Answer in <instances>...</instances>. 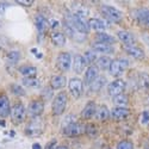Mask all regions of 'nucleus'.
<instances>
[{
	"label": "nucleus",
	"mask_w": 149,
	"mask_h": 149,
	"mask_svg": "<svg viewBox=\"0 0 149 149\" xmlns=\"http://www.w3.org/2000/svg\"><path fill=\"white\" fill-rule=\"evenodd\" d=\"M97 69L99 70H107L110 68V65H111V62H112V60H111L110 56H102V57H99L97 61Z\"/></svg>",
	"instance_id": "27"
},
{
	"label": "nucleus",
	"mask_w": 149,
	"mask_h": 149,
	"mask_svg": "<svg viewBox=\"0 0 149 149\" xmlns=\"http://www.w3.org/2000/svg\"><path fill=\"white\" fill-rule=\"evenodd\" d=\"M17 4L18 5H20V6H25V7H30L32 4H33V1H17Z\"/></svg>",
	"instance_id": "37"
},
{
	"label": "nucleus",
	"mask_w": 149,
	"mask_h": 149,
	"mask_svg": "<svg viewBox=\"0 0 149 149\" xmlns=\"http://www.w3.org/2000/svg\"><path fill=\"white\" fill-rule=\"evenodd\" d=\"M95 110H97V106H95V103L94 102H88L87 104H86V106L84 107L82 112H81V116L85 118V119H90L94 116L95 113Z\"/></svg>",
	"instance_id": "20"
},
{
	"label": "nucleus",
	"mask_w": 149,
	"mask_h": 149,
	"mask_svg": "<svg viewBox=\"0 0 149 149\" xmlns=\"http://www.w3.org/2000/svg\"><path fill=\"white\" fill-rule=\"evenodd\" d=\"M50 25H52V29H56L58 26V22L56 20H50Z\"/></svg>",
	"instance_id": "40"
},
{
	"label": "nucleus",
	"mask_w": 149,
	"mask_h": 149,
	"mask_svg": "<svg viewBox=\"0 0 149 149\" xmlns=\"http://www.w3.org/2000/svg\"><path fill=\"white\" fill-rule=\"evenodd\" d=\"M143 40H144V42L149 45V33H143Z\"/></svg>",
	"instance_id": "41"
},
{
	"label": "nucleus",
	"mask_w": 149,
	"mask_h": 149,
	"mask_svg": "<svg viewBox=\"0 0 149 149\" xmlns=\"http://www.w3.org/2000/svg\"><path fill=\"white\" fill-rule=\"evenodd\" d=\"M85 131L87 132V135L92 136V137H94V136H97V135H98V129L93 125V124H90V125L86 127V128H85Z\"/></svg>",
	"instance_id": "36"
},
{
	"label": "nucleus",
	"mask_w": 149,
	"mask_h": 149,
	"mask_svg": "<svg viewBox=\"0 0 149 149\" xmlns=\"http://www.w3.org/2000/svg\"><path fill=\"white\" fill-rule=\"evenodd\" d=\"M95 41H97V43H103V44H109V45L113 44L116 42V40L112 36L107 35L105 32H98L95 35Z\"/></svg>",
	"instance_id": "22"
},
{
	"label": "nucleus",
	"mask_w": 149,
	"mask_h": 149,
	"mask_svg": "<svg viewBox=\"0 0 149 149\" xmlns=\"http://www.w3.org/2000/svg\"><path fill=\"white\" fill-rule=\"evenodd\" d=\"M67 85V80L65 75H55L50 80V87L52 90H61Z\"/></svg>",
	"instance_id": "18"
},
{
	"label": "nucleus",
	"mask_w": 149,
	"mask_h": 149,
	"mask_svg": "<svg viewBox=\"0 0 149 149\" xmlns=\"http://www.w3.org/2000/svg\"><path fill=\"white\" fill-rule=\"evenodd\" d=\"M104 85H106V79H105V77H100L99 75L91 85H90V90H91V92H99L102 88H103V86Z\"/></svg>",
	"instance_id": "28"
},
{
	"label": "nucleus",
	"mask_w": 149,
	"mask_h": 149,
	"mask_svg": "<svg viewBox=\"0 0 149 149\" xmlns=\"http://www.w3.org/2000/svg\"><path fill=\"white\" fill-rule=\"evenodd\" d=\"M68 90L74 98H80L84 92V82L78 78H73L68 82Z\"/></svg>",
	"instance_id": "8"
},
{
	"label": "nucleus",
	"mask_w": 149,
	"mask_h": 149,
	"mask_svg": "<svg viewBox=\"0 0 149 149\" xmlns=\"http://www.w3.org/2000/svg\"><path fill=\"white\" fill-rule=\"evenodd\" d=\"M98 77H99V70L97 69V67L95 66H90L87 68V70H86V73H85V84L90 86Z\"/></svg>",
	"instance_id": "17"
},
{
	"label": "nucleus",
	"mask_w": 149,
	"mask_h": 149,
	"mask_svg": "<svg viewBox=\"0 0 149 149\" xmlns=\"http://www.w3.org/2000/svg\"><path fill=\"white\" fill-rule=\"evenodd\" d=\"M128 65H129V62L127 60H124V58L112 60V62H111V65H110V68H109L110 74L115 78L122 75V74L124 73V70L128 68Z\"/></svg>",
	"instance_id": "6"
},
{
	"label": "nucleus",
	"mask_w": 149,
	"mask_h": 149,
	"mask_svg": "<svg viewBox=\"0 0 149 149\" xmlns=\"http://www.w3.org/2000/svg\"><path fill=\"white\" fill-rule=\"evenodd\" d=\"M62 131H63V135L68 136V137H77V136L85 132V127L81 123L74 120L70 123H66Z\"/></svg>",
	"instance_id": "3"
},
{
	"label": "nucleus",
	"mask_w": 149,
	"mask_h": 149,
	"mask_svg": "<svg viewBox=\"0 0 149 149\" xmlns=\"http://www.w3.org/2000/svg\"><path fill=\"white\" fill-rule=\"evenodd\" d=\"M11 91L16 95H25V91H24V88L22 87V86L17 85V84H12L11 85Z\"/></svg>",
	"instance_id": "34"
},
{
	"label": "nucleus",
	"mask_w": 149,
	"mask_h": 149,
	"mask_svg": "<svg viewBox=\"0 0 149 149\" xmlns=\"http://www.w3.org/2000/svg\"><path fill=\"white\" fill-rule=\"evenodd\" d=\"M137 84L143 91L149 92V74L142 73L137 79Z\"/></svg>",
	"instance_id": "29"
},
{
	"label": "nucleus",
	"mask_w": 149,
	"mask_h": 149,
	"mask_svg": "<svg viewBox=\"0 0 149 149\" xmlns=\"http://www.w3.org/2000/svg\"><path fill=\"white\" fill-rule=\"evenodd\" d=\"M117 149H134V144L129 140H123L117 144Z\"/></svg>",
	"instance_id": "35"
},
{
	"label": "nucleus",
	"mask_w": 149,
	"mask_h": 149,
	"mask_svg": "<svg viewBox=\"0 0 149 149\" xmlns=\"http://www.w3.org/2000/svg\"><path fill=\"white\" fill-rule=\"evenodd\" d=\"M92 50L98 53H102V54H112L113 53V48L112 45H109V44H103V43H94L92 45Z\"/></svg>",
	"instance_id": "21"
},
{
	"label": "nucleus",
	"mask_w": 149,
	"mask_h": 149,
	"mask_svg": "<svg viewBox=\"0 0 149 149\" xmlns=\"http://www.w3.org/2000/svg\"><path fill=\"white\" fill-rule=\"evenodd\" d=\"M44 129H45V124L41 117L32 118L25 128V135L29 136V137H37V136L43 134Z\"/></svg>",
	"instance_id": "1"
},
{
	"label": "nucleus",
	"mask_w": 149,
	"mask_h": 149,
	"mask_svg": "<svg viewBox=\"0 0 149 149\" xmlns=\"http://www.w3.org/2000/svg\"><path fill=\"white\" fill-rule=\"evenodd\" d=\"M55 146H56V141L55 140H53V141H50L48 144H47V147H45V149H55Z\"/></svg>",
	"instance_id": "38"
},
{
	"label": "nucleus",
	"mask_w": 149,
	"mask_h": 149,
	"mask_svg": "<svg viewBox=\"0 0 149 149\" xmlns=\"http://www.w3.org/2000/svg\"><path fill=\"white\" fill-rule=\"evenodd\" d=\"M109 149H111V148H109Z\"/></svg>",
	"instance_id": "46"
},
{
	"label": "nucleus",
	"mask_w": 149,
	"mask_h": 149,
	"mask_svg": "<svg viewBox=\"0 0 149 149\" xmlns=\"http://www.w3.org/2000/svg\"><path fill=\"white\" fill-rule=\"evenodd\" d=\"M94 116H95L97 120H99V122H105V120H107L109 117H110V110L107 109V106L100 105V106L97 107Z\"/></svg>",
	"instance_id": "19"
},
{
	"label": "nucleus",
	"mask_w": 149,
	"mask_h": 149,
	"mask_svg": "<svg viewBox=\"0 0 149 149\" xmlns=\"http://www.w3.org/2000/svg\"><path fill=\"white\" fill-rule=\"evenodd\" d=\"M19 72L22 75H24V78H36L37 75V68L33 66H29V65L22 66L19 68Z\"/></svg>",
	"instance_id": "25"
},
{
	"label": "nucleus",
	"mask_w": 149,
	"mask_h": 149,
	"mask_svg": "<svg viewBox=\"0 0 149 149\" xmlns=\"http://www.w3.org/2000/svg\"><path fill=\"white\" fill-rule=\"evenodd\" d=\"M6 10V5L4 3H0V15H4Z\"/></svg>",
	"instance_id": "39"
},
{
	"label": "nucleus",
	"mask_w": 149,
	"mask_h": 149,
	"mask_svg": "<svg viewBox=\"0 0 149 149\" xmlns=\"http://www.w3.org/2000/svg\"><path fill=\"white\" fill-rule=\"evenodd\" d=\"M23 85H25L26 87L37 88V87H40L41 81L37 79V78H24L23 79Z\"/></svg>",
	"instance_id": "31"
},
{
	"label": "nucleus",
	"mask_w": 149,
	"mask_h": 149,
	"mask_svg": "<svg viewBox=\"0 0 149 149\" xmlns=\"http://www.w3.org/2000/svg\"><path fill=\"white\" fill-rule=\"evenodd\" d=\"M67 102H68V97H67V93L66 92H61L58 93L54 102H53V105H52V109H53V113L55 116H60L65 112L66 110V106H67Z\"/></svg>",
	"instance_id": "2"
},
{
	"label": "nucleus",
	"mask_w": 149,
	"mask_h": 149,
	"mask_svg": "<svg viewBox=\"0 0 149 149\" xmlns=\"http://www.w3.org/2000/svg\"><path fill=\"white\" fill-rule=\"evenodd\" d=\"M129 115H130L129 109H122V107H115L110 112V116L112 117L115 120H123V119L128 118Z\"/></svg>",
	"instance_id": "15"
},
{
	"label": "nucleus",
	"mask_w": 149,
	"mask_h": 149,
	"mask_svg": "<svg viewBox=\"0 0 149 149\" xmlns=\"http://www.w3.org/2000/svg\"><path fill=\"white\" fill-rule=\"evenodd\" d=\"M117 36H118V40L124 44V47L125 45H136V43H137V40H136L135 35L129 32V31H118Z\"/></svg>",
	"instance_id": "11"
},
{
	"label": "nucleus",
	"mask_w": 149,
	"mask_h": 149,
	"mask_svg": "<svg viewBox=\"0 0 149 149\" xmlns=\"http://www.w3.org/2000/svg\"><path fill=\"white\" fill-rule=\"evenodd\" d=\"M32 149H42V147L38 143H33L32 144Z\"/></svg>",
	"instance_id": "42"
},
{
	"label": "nucleus",
	"mask_w": 149,
	"mask_h": 149,
	"mask_svg": "<svg viewBox=\"0 0 149 149\" xmlns=\"http://www.w3.org/2000/svg\"><path fill=\"white\" fill-rule=\"evenodd\" d=\"M11 119L12 122H13L15 124H20L24 122V119H25L26 117V110L25 107H24V105L22 103H17L16 105H13L11 107Z\"/></svg>",
	"instance_id": "5"
},
{
	"label": "nucleus",
	"mask_w": 149,
	"mask_h": 149,
	"mask_svg": "<svg viewBox=\"0 0 149 149\" xmlns=\"http://www.w3.org/2000/svg\"><path fill=\"white\" fill-rule=\"evenodd\" d=\"M6 58H7V61L10 62V63L15 65V63H17V62L19 61V58H20V53L17 52V50H12V52H10L7 54Z\"/></svg>",
	"instance_id": "33"
},
{
	"label": "nucleus",
	"mask_w": 149,
	"mask_h": 149,
	"mask_svg": "<svg viewBox=\"0 0 149 149\" xmlns=\"http://www.w3.org/2000/svg\"><path fill=\"white\" fill-rule=\"evenodd\" d=\"M146 149H149V147H148V148H146Z\"/></svg>",
	"instance_id": "44"
},
{
	"label": "nucleus",
	"mask_w": 149,
	"mask_h": 149,
	"mask_svg": "<svg viewBox=\"0 0 149 149\" xmlns=\"http://www.w3.org/2000/svg\"><path fill=\"white\" fill-rule=\"evenodd\" d=\"M72 66H73L74 72H75L77 74H81L87 65H86V62H85L82 55H75V56H74V58H73V65Z\"/></svg>",
	"instance_id": "16"
},
{
	"label": "nucleus",
	"mask_w": 149,
	"mask_h": 149,
	"mask_svg": "<svg viewBox=\"0 0 149 149\" xmlns=\"http://www.w3.org/2000/svg\"><path fill=\"white\" fill-rule=\"evenodd\" d=\"M44 111V103L43 100H40V99H36V100H32L29 104L28 107V113L32 117V118H37L41 117V115Z\"/></svg>",
	"instance_id": "10"
},
{
	"label": "nucleus",
	"mask_w": 149,
	"mask_h": 149,
	"mask_svg": "<svg viewBox=\"0 0 149 149\" xmlns=\"http://www.w3.org/2000/svg\"><path fill=\"white\" fill-rule=\"evenodd\" d=\"M56 66L60 70L67 72L72 66V56L69 53H60L56 58Z\"/></svg>",
	"instance_id": "9"
},
{
	"label": "nucleus",
	"mask_w": 149,
	"mask_h": 149,
	"mask_svg": "<svg viewBox=\"0 0 149 149\" xmlns=\"http://www.w3.org/2000/svg\"><path fill=\"white\" fill-rule=\"evenodd\" d=\"M127 88V84L124 80L122 79H116L113 80L112 82H110L109 86H107V92L112 97H116L118 94H122Z\"/></svg>",
	"instance_id": "7"
},
{
	"label": "nucleus",
	"mask_w": 149,
	"mask_h": 149,
	"mask_svg": "<svg viewBox=\"0 0 149 149\" xmlns=\"http://www.w3.org/2000/svg\"><path fill=\"white\" fill-rule=\"evenodd\" d=\"M50 38H52L53 44L56 47H63L66 44V36H65V33H62L60 31L53 32Z\"/></svg>",
	"instance_id": "26"
},
{
	"label": "nucleus",
	"mask_w": 149,
	"mask_h": 149,
	"mask_svg": "<svg viewBox=\"0 0 149 149\" xmlns=\"http://www.w3.org/2000/svg\"><path fill=\"white\" fill-rule=\"evenodd\" d=\"M148 103H149V100H148Z\"/></svg>",
	"instance_id": "45"
},
{
	"label": "nucleus",
	"mask_w": 149,
	"mask_h": 149,
	"mask_svg": "<svg viewBox=\"0 0 149 149\" xmlns=\"http://www.w3.org/2000/svg\"><path fill=\"white\" fill-rule=\"evenodd\" d=\"M102 13L104 15V17L107 20L112 22V23H120L123 19L122 12L113 6H109V5L102 6Z\"/></svg>",
	"instance_id": "4"
},
{
	"label": "nucleus",
	"mask_w": 149,
	"mask_h": 149,
	"mask_svg": "<svg viewBox=\"0 0 149 149\" xmlns=\"http://www.w3.org/2000/svg\"><path fill=\"white\" fill-rule=\"evenodd\" d=\"M124 48V50H125L128 53V55L132 56L134 58H137V60H143L146 54L143 52V49L137 47V45H125V47H123Z\"/></svg>",
	"instance_id": "12"
},
{
	"label": "nucleus",
	"mask_w": 149,
	"mask_h": 149,
	"mask_svg": "<svg viewBox=\"0 0 149 149\" xmlns=\"http://www.w3.org/2000/svg\"><path fill=\"white\" fill-rule=\"evenodd\" d=\"M137 16H139V20L142 22L144 25L149 26V10H140L137 12Z\"/></svg>",
	"instance_id": "32"
},
{
	"label": "nucleus",
	"mask_w": 149,
	"mask_h": 149,
	"mask_svg": "<svg viewBox=\"0 0 149 149\" xmlns=\"http://www.w3.org/2000/svg\"><path fill=\"white\" fill-rule=\"evenodd\" d=\"M82 57H84V60L86 62V65H93L94 62L98 60V54L95 52H93V50H87Z\"/></svg>",
	"instance_id": "30"
},
{
	"label": "nucleus",
	"mask_w": 149,
	"mask_h": 149,
	"mask_svg": "<svg viewBox=\"0 0 149 149\" xmlns=\"http://www.w3.org/2000/svg\"><path fill=\"white\" fill-rule=\"evenodd\" d=\"M113 104L116 105V107H122V109H128L129 106V98L125 94H118L116 97H113Z\"/></svg>",
	"instance_id": "24"
},
{
	"label": "nucleus",
	"mask_w": 149,
	"mask_h": 149,
	"mask_svg": "<svg viewBox=\"0 0 149 149\" xmlns=\"http://www.w3.org/2000/svg\"><path fill=\"white\" fill-rule=\"evenodd\" d=\"M87 24H88V28H90V29H93V30H95V31H98V32H103L104 30L107 29L106 23H105L103 19L91 18V19H88Z\"/></svg>",
	"instance_id": "14"
},
{
	"label": "nucleus",
	"mask_w": 149,
	"mask_h": 149,
	"mask_svg": "<svg viewBox=\"0 0 149 149\" xmlns=\"http://www.w3.org/2000/svg\"><path fill=\"white\" fill-rule=\"evenodd\" d=\"M35 23H36V28H37V30H38L40 33H44L49 28V22L41 15H38L36 17Z\"/></svg>",
	"instance_id": "23"
},
{
	"label": "nucleus",
	"mask_w": 149,
	"mask_h": 149,
	"mask_svg": "<svg viewBox=\"0 0 149 149\" xmlns=\"http://www.w3.org/2000/svg\"><path fill=\"white\" fill-rule=\"evenodd\" d=\"M55 149H68L67 147H65V146H60V147H56Z\"/></svg>",
	"instance_id": "43"
},
{
	"label": "nucleus",
	"mask_w": 149,
	"mask_h": 149,
	"mask_svg": "<svg viewBox=\"0 0 149 149\" xmlns=\"http://www.w3.org/2000/svg\"><path fill=\"white\" fill-rule=\"evenodd\" d=\"M11 112V105H10V99L5 94H0V117H7Z\"/></svg>",
	"instance_id": "13"
}]
</instances>
